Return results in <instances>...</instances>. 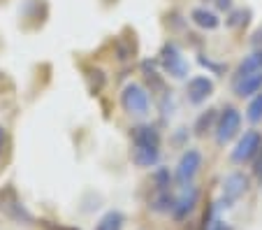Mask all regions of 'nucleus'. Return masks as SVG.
I'll use <instances>...</instances> for the list:
<instances>
[{"label":"nucleus","mask_w":262,"mask_h":230,"mask_svg":"<svg viewBox=\"0 0 262 230\" xmlns=\"http://www.w3.org/2000/svg\"><path fill=\"white\" fill-rule=\"evenodd\" d=\"M130 137H133V144H139V147H160V133L156 126H148V123L135 126L130 130Z\"/></svg>","instance_id":"1a4fd4ad"},{"label":"nucleus","mask_w":262,"mask_h":230,"mask_svg":"<svg viewBox=\"0 0 262 230\" xmlns=\"http://www.w3.org/2000/svg\"><path fill=\"white\" fill-rule=\"evenodd\" d=\"M5 144H7V130L0 126V154H3V149H5Z\"/></svg>","instance_id":"4be33fe9"},{"label":"nucleus","mask_w":262,"mask_h":230,"mask_svg":"<svg viewBox=\"0 0 262 230\" xmlns=\"http://www.w3.org/2000/svg\"><path fill=\"white\" fill-rule=\"evenodd\" d=\"M246 116H248L251 123L262 121V93H257L255 98L251 100V105H248V110H246Z\"/></svg>","instance_id":"f3484780"},{"label":"nucleus","mask_w":262,"mask_h":230,"mask_svg":"<svg viewBox=\"0 0 262 230\" xmlns=\"http://www.w3.org/2000/svg\"><path fill=\"white\" fill-rule=\"evenodd\" d=\"M262 91V70L251 72L246 77H239L234 81V93L239 98H251V95H257Z\"/></svg>","instance_id":"6e6552de"},{"label":"nucleus","mask_w":262,"mask_h":230,"mask_svg":"<svg viewBox=\"0 0 262 230\" xmlns=\"http://www.w3.org/2000/svg\"><path fill=\"white\" fill-rule=\"evenodd\" d=\"M142 68H144V77H146L148 86H151V93H154V91H156V93H163V91H165V81L158 77V72H156L148 63H144Z\"/></svg>","instance_id":"dca6fc26"},{"label":"nucleus","mask_w":262,"mask_h":230,"mask_svg":"<svg viewBox=\"0 0 262 230\" xmlns=\"http://www.w3.org/2000/svg\"><path fill=\"white\" fill-rule=\"evenodd\" d=\"M248 16H251V12L248 10H234L232 14L228 16L225 26H228V28H239V26H244L248 21Z\"/></svg>","instance_id":"a211bd4d"},{"label":"nucleus","mask_w":262,"mask_h":230,"mask_svg":"<svg viewBox=\"0 0 262 230\" xmlns=\"http://www.w3.org/2000/svg\"><path fill=\"white\" fill-rule=\"evenodd\" d=\"M253 172H255V177H260V181H262V147L255 154V158H253Z\"/></svg>","instance_id":"aec40b11"},{"label":"nucleus","mask_w":262,"mask_h":230,"mask_svg":"<svg viewBox=\"0 0 262 230\" xmlns=\"http://www.w3.org/2000/svg\"><path fill=\"white\" fill-rule=\"evenodd\" d=\"M95 230H123V214L116 212V210L107 212V214L98 221Z\"/></svg>","instance_id":"2eb2a0df"},{"label":"nucleus","mask_w":262,"mask_h":230,"mask_svg":"<svg viewBox=\"0 0 262 230\" xmlns=\"http://www.w3.org/2000/svg\"><path fill=\"white\" fill-rule=\"evenodd\" d=\"M211 93H213V81L209 79V77H202V75L193 77V79H188V84H186V95H188V100L193 102V105L204 102Z\"/></svg>","instance_id":"0eeeda50"},{"label":"nucleus","mask_w":262,"mask_h":230,"mask_svg":"<svg viewBox=\"0 0 262 230\" xmlns=\"http://www.w3.org/2000/svg\"><path fill=\"white\" fill-rule=\"evenodd\" d=\"M218 10H232V0H216Z\"/></svg>","instance_id":"5701e85b"},{"label":"nucleus","mask_w":262,"mask_h":230,"mask_svg":"<svg viewBox=\"0 0 262 230\" xmlns=\"http://www.w3.org/2000/svg\"><path fill=\"white\" fill-rule=\"evenodd\" d=\"M248 191V177L244 172H232L223 181V207H230Z\"/></svg>","instance_id":"423d86ee"},{"label":"nucleus","mask_w":262,"mask_h":230,"mask_svg":"<svg viewBox=\"0 0 262 230\" xmlns=\"http://www.w3.org/2000/svg\"><path fill=\"white\" fill-rule=\"evenodd\" d=\"M253 56H255L257 65H260V70H262V47H260V49H257V51H255V54H253Z\"/></svg>","instance_id":"b1692460"},{"label":"nucleus","mask_w":262,"mask_h":230,"mask_svg":"<svg viewBox=\"0 0 262 230\" xmlns=\"http://www.w3.org/2000/svg\"><path fill=\"white\" fill-rule=\"evenodd\" d=\"M156 189L158 191H165L169 189V184H172V175H169V170H165V168H160L158 172H156Z\"/></svg>","instance_id":"6ab92c4d"},{"label":"nucleus","mask_w":262,"mask_h":230,"mask_svg":"<svg viewBox=\"0 0 262 230\" xmlns=\"http://www.w3.org/2000/svg\"><path fill=\"white\" fill-rule=\"evenodd\" d=\"M133 163L137 168H154L160 160V147H139L133 144Z\"/></svg>","instance_id":"9d476101"},{"label":"nucleus","mask_w":262,"mask_h":230,"mask_svg":"<svg viewBox=\"0 0 262 230\" xmlns=\"http://www.w3.org/2000/svg\"><path fill=\"white\" fill-rule=\"evenodd\" d=\"M200 165H202V154L198 149H188L181 156V160H179V165H177V181L181 186H190L193 177L198 175Z\"/></svg>","instance_id":"39448f33"},{"label":"nucleus","mask_w":262,"mask_h":230,"mask_svg":"<svg viewBox=\"0 0 262 230\" xmlns=\"http://www.w3.org/2000/svg\"><path fill=\"white\" fill-rule=\"evenodd\" d=\"M216 121H218V114L216 110H207L202 112V114L198 116V121H195V135H207L209 130H216Z\"/></svg>","instance_id":"4468645a"},{"label":"nucleus","mask_w":262,"mask_h":230,"mask_svg":"<svg viewBox=\"0 0 262 230\" xmlns=\"http://www.w3.org/2000/svg\"><path fill=\"white\" fill-rule=\"evenodd\" d=\"M121 105L130 116H146L151 110V100L144 86L139 84H128L121 93Z\"/></svg>","instance_id":"f257e3e1"},{"label":"nucleus","mask_w":262,"mask_h":230,"mask_svg":"<svg viewBox=\"0 0 262 230\" xmlns=\"http://www.w3.org/2000/svg\"><path fill=\"white\" fill-rule=\"evenodd\" d=\"M160 63H163L165 72H169V75L177 77V79H183V77L188 75V60L183 58L179 47L172 45V42H167V45L163 47V51H160Z\"/></svg>","instance_id":"7ed1b4c3"},{"label":"nucleus","mask_w":262,"mask_h":230,"mask_svg":"<svg viewBox=\"0 0 262 230\" xmlns=\"http://www.w3.org/2000/svg\"><path fill=\"white\" fill-rule=\"evenodd\" d=\"M262 147V135H260V130H246L242 135V140L237 142V147H234L232 151V160L234 163H246V160L255 158V154L260 151Z\"/></svg>","instance_id":"20e7f679"},{"label":"nucleus","mask_w":262,"mask_h":230,"mask_svg":"<svg viewBox=\"0 0 262 230\" xmlns=\"http://www.w3.org/2000/svg\"><path fill=\"white\" fill-rule=\"evenodd\" d=\"M242 130V114L237 107H225L218 114L216 121V142L218 144H228L234 135Z\"/></svg>","instance_id":"f03ea898"},{"label":"nucleus","mask_w":262,"mask_h":230,"mask_svg":"<svg viewBox=\"0 0 262 230\" xmlns=\"http://www.w3.org/2000/svg\"><path fill=\"white\" fill-rule=\"evenodd\" d=\"M251 42H253V47H257V49H260V47H262V28H260V30H255V33H253Z\"/></svg>","instance_id":"412c9836"},{"label":"nucleus","mask_w":262,"mask_h":230,"mask_svg":"<svg viewBox=\"0 0 262 230\" xmlns=\"http://www.w3.org/2000/svg\"><path fill=\"white\" fill-rule=\"evenodd\" d=\"M174 205H177V198H174L172 193H169V189L165 191H158V193L151 198V202H148V207L154 212H158V214H165V212H172Z\"/></svg>","instance_id":"ddd939ff"},{"label":"nucleus","mask_w":262,"mask_h":230,"mask_svg":"<svg viewBox=\"0 0 262 230\" xmlns=\"http://www.w3.org/2000/svg\"><path fill=\"white\" fill-rule=\"evenodd\" d=\"M195 205H198V189H195V186H188V189L183 191L181 198H177V205H174V210H172L174 219L183 221L195 210Z\"/></svg>","instance_id":"9b49d317"},{"label":"nucleus","mask_w":262,"mask_h":230,"mask_svg":"<svg viewBox=\"0 0 262 230\" xmlns=\"http://www.w3.org/2000/svg\"><path fill=\"white\" fill-rule=\"evenodd\" d=\"M190 19H193L195 26H200V28H204V30H213L221 26V19H218L213 12H209L207 7H195V10L190 12Z\"/></svg>","instance_id":"f8f14e48"}]
</instances>
